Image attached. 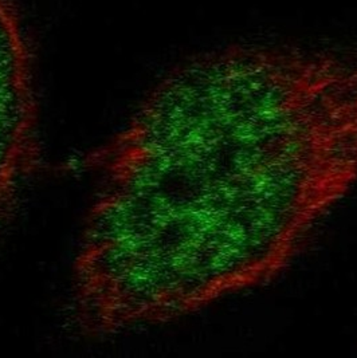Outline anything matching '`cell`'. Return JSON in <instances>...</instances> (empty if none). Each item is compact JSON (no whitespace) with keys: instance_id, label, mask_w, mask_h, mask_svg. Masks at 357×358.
<instances>
[{"instance_id":"cell-1","label":"cell","mask_w":357,"mask_h":358,"mask_svg":"<svg viewBox=\"0 0 357 358\" xmlns=\"http://www.w3.org/2000/svg\"><path fill=\"white\" fill-rule=\"evenodd\" d=\"M85 166L83 334L175 321L279 277L357 184V58L230 46L171 70Z\"/></svg>"},{"instance_id":"cell-2","label":"cell","mask_w":357,"mask_h":358,"mask_svg":"<svg viewBox=\"0 0 357 358\" xmlns=\"http://www.w3.org/2000/svg\"><path fill=\"white\" fill-rule=\"evenodd\" d=\"M39 159L31 49L15 0H0V231Z\"/></svg>"}]
</instances>
